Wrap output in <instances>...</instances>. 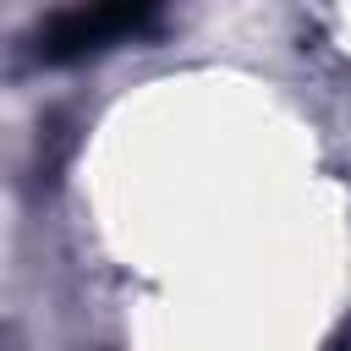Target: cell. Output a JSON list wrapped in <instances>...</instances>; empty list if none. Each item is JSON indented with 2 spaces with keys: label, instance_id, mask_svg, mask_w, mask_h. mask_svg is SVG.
<instances>
[{
  "label": "cell",
  "instance_id": "cell-1",
  "mask_svg": "<svg viewBox=\"0 0 351 351\" xmlns=\"http://www.w3.org/2000/svg\"><path fill=\"white\" fill-rule=\"evenodd\" d=\"M159 22L154 5H71V11H55L33 49L38 60H82V55H99V49H115L137 33H148Z\"/></svg>",
  "mask_w": 351,
  "mask_h": 351
}]
</instances>
